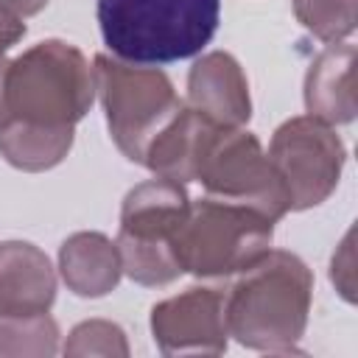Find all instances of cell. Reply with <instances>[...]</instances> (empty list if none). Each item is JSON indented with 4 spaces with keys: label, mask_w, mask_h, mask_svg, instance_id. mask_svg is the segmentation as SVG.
Wrapping results in <instances>:
<instances>
[{
    "label": "cell",
    "mask_w": 358,
    "mask_h": 358,
    "mask_svg": "<svg viewBox=\"0 0 358 358\" xmlns=\"http://www.w3.org/2000/svg\"><path fill=\"white\" fill-rule=\"evenodd\" d=\"M313 271L285 249H268L224 291L227 330L260 352H291L308 327Z\"/></svg>",
    "instance_id": "6da1fadb"
},
{
    "label": "cell",
    "mask_w": 358,
    "mask_h": 358,
    "mask_svg": "<svg viewBox=\"0 0 358 358\" xmlns=\"http://www.w3.org/2000/svg\"><path fill=\"white\" fill-rule=\"evenodd\" d=\"M103 45L131 64L199 56L218 31L221 0H98Z\"/></svg>",
    "instance_id": "7a4b0ae2"
},
{
    "label": "cell",
    "mask_w": 358,
    "mask_h": 358,
    "mask_svg": "<svg viewBox=\"0 0 358 358\" xmlns=\"http://www.w3.org/2000/svg\"><path fill=\"white\" fill-rule=\"evenodd\" d=\"M95 101L90 59L64 39H45L22 50L6 70L8 120L39 129H76Z\"/></svg>",
    "instance_id": "3957f363"
},
{
    "label": "cell",
    "mask_w": 358,
    "mask_h": 358,
    "mask_svg": "<svg viewBox=\"0 0 358 358\" xmlns=\"http://www.w3.org/2000/svg\"><path fill=\"white\" fill-rule=\"evenodd\" d=\"M274 224L266 213L243 201L218 196L190 201L173 241L179 266L196 277L238 274L271 249Z\"/></svg>",
    "instance_id": "277c9868"
},
{
    "label": "cell",
    "mask_w": 358,
    "mask_h": 358,
    "mask_svg": "<svg viewBox=\"0 0 358 358\" xmlns=\"http://www.w3.org/2000/svg\"><path fill=\"white\" fill-rule=\"evenodd\" d=\"M190 210V196L182 182L157 176L131 187L120 204L117 252L123 274L140 285H168L182 271L176 257V232Z\"/></svg>",
    "instance_id": "5b68a950"
},
{
    "label": "cell",
    "mask_w": 358,
    "mask_h": 358,
    "mask_svg": "<svg viewBox=\"0 0 358 358\" xmlns=\"http://www.w3.org/2000/svg\"><path fill=\"white\" fill-rule=\"evenodd\" d=\"M92 76L117 151L143 165L151 140L168 126L185 101L162 70L131 64L109 53L92 59Z\"/></svg>",
    "instance_id": "8992f818"
},
{
    "label": "cell",
    "mask_w": 358,
    "mask_h": 358,
    "mask_svg": "<svg viewBox=\"0 0 358 358\" xmlns=\"http://www.w3.org/2000/svg\"><path fill=\"white\" fill-rule=\"evenodd\" d=\"M207 196L232 199L257 207L271 221H280L288 210V193L268 162L260 140L243 126L213 123L204 134L196 159V176Z\"/></svg>",
    "instance_id": "52a82bcc"
},
{
    "label": "cell",
    "mask_w": 358,
    "mask_h": 358,
    "mask_svg": "<svg viewBox=\"0 0 358 358\" xmlns=\"http://www.w3.org/2000/svg\"><path fill=\"white\" fill-rule=\"evenodd\" d=\"M266 157L288 193V210L299 213L322 204L338 187L347 148L330 123L296 115L277 126Z\"/></svg>",
    "instance_id": "ba28073f"
},
{
    "label": "cell",
    "mask_w": 358,
    "mask_h": 358,
    "mask_svg": "<svg viewBox=\"0 0 358 358\" xmlns=\"http://www.w3.org/2000/svg\"><path fill=\"white\" fill-rule=\"evenodd\" d=\"M151 336L162 355H221L227 350L224 288L193 285L151 308Z\"/></svg>",
    "instance_id": "9c48e42d"
},
{
    "label": "cell",
    "mask_w": 358,
    "mask_h": 358,
    "mask_svg": "<svg viewBox=\"0 0 358 358\" xmlns=\"http://www.w3.org/2000/svg\"><path fill=\"white\" fill-rule=\"evenodd\" d=\"M187 106L218 126L249 123V81L232 53L210 50L193 62L187 73Z\"/></svg>",
    "instance_id": "30bf717a"
},
{
    "label": "cell",
    "mask_w": 358,
    "mask_h": 358,
    "mask_svg": "<svg viewBox=\"0 0 358 358\" xmlns=\"http://www.w3.org/2000/svg\"><path fill=\"white\" fill-rule=\"evenodd\" d=\"M56 302V268L28 241L0 243V316H34Z\"/></svg>",
    "instance_id": "8fae6325"
},
{
    "label": "cell",
    "mask_w": 358,
    "mask_h": 358,
    "mask_svg": "<svg viewBox=\"0 0 358 358\" xmlns=\"http://www.w3.org/2000/svg\"><path fill=\"white\" fill-rule=\"evenodd\" d=\"M355 45H327L305 73V109L308 115L336 126L355 117Z\"/></svg>",
    "instance_id": "7c38bea8"
},
{
    "label": "cell",
    "mask_w": 358,
    "mask_h": 358,
    "mask_svg": "<svg viewBox=\"0 0 358 358\" xmlns=\"http://www.w3.org/2000/svg\"><path fill=\"white\" fill-rule=\"evenodd\" d=\"M59 274L76 296H106L123 277L117 243L103 232H73L59 246Z\"/></svg>",
    "instance_id": "4fadbf2b"
},
{
    "label": "cell",
    "mask_w": 358,
    "mask_h": 358,
    "mask_svg": "<svg viewBox=\"0 0 358 358\" xmlns=\"http://www.w3.org/2000/svg\"><path fill=\"white\" fill-rule=\"evenodd\" d=\"M210 126H213V120H207L204 115H199L196 109L182 103V109L168 120V126L151 140V145L143 157V165L154 176H165L173 182H182V185L193 182L199 148H201Z\"/></svg>",
    "instance_id": "5bb4252c"
},
{
    "label": "cell",
    "mask_w": 358,
    "mask_h": 358,
    "mask_svg": "<svg viewBox=\"0 0 358 358\" xmlns=\"http://www.w3.org/2000/svg\"><path fill=\"white\" fill-rule=\"evenodd\" d=\"M76 129L53 131V129H39V126H25L6 120L0 126V157L28 173H39L48 168H56L67 151L73 148Z\"/></svg>",
    "instance_id": "9a60e30c"
},
{
    "label": "cell",
    "mask_w": 358,
    "mask_h": 358,
    "mask_svg": "<svg viewBox=\"0 0 358 358\" xmlns=\"http://www.w3.org/2000/svg\"><path fill=\"white\" fill-rule=\"evenodd\" d=\"M56 352L59 324L48 310L34 316H0V355L48 358Z\"/></svg>",
    "instance_id": "2e32d148"
},
{
    "label": "cell",
    "mask_w": 358,
    "mask_h": 358,
    "mask_svg": "<svg viewBox=\"0 0 358 358\" xmlns=\"http://www.w3.org/2000/svg\"><path fill=\"white\" fill-rule=\"evenodd\" d=\"M294 14L305 31L333 45L355 31V0H294Z\"/></svg>",
    "instance_id": "e0dca14e"
},
{
    "label": "cell",
    "mask_w": 358,
    "mask_h": 358,
    "mask_svg": "<svg viewBox=\"0 0 358 358\" xmlns=\"http://www.w3.org/2000/svg\"><path fill=\"white\" fill-rule=\"evenodd\" d=\"M64 355H129L126 333L106 319H87L76 324L62 347Z\"/></svg>",
    "instance_id": "ac0fdd59"
},
{
    "label": "cell",
    "mask_w": 358,
    "mask_h": 358,
    "mask_svg": "<svg viewBox=\"0 0 358 358\" xmlns=\"http://www.w3.org/2000/svg\"><path fill=\"white\" fill-rule=\"evenodd\" d=\"M22 36H25V22L20 17H14V14H8V11L0 8V56L11 45H17Z\"/></svg>",
    "instance_id": "d6986e66"
},
{
    "label": "cell",
    "mask_w": 358,
    "mask_h": 358,
    "mask_svg": "<svg viewBox=\"0 0 358 358\" xmlns=\"http://www.w3.org/2000/svg\"><path fill=\"white\" fill-rule=\"evenodd\" d=\"M45 6H48V0H0V8L14 14V17H20V20L39 14Z\"/></svg>",
    "instance_id": "ffe728a7"
},
{
    "label": "cell",
    "mask_w": 358,
    "mask_h": 358,
    "mask_svg": "<svg viewBox=\"0 0 358 358\" xmlns=\"http://www.w3.org/2000/svg\"><path fill=\"white\" fill-rule=\"evenodd\" d=\"M6 70H8V59L3 53L0 56V126L8 120V109H6Z\"/></svg>",
    "instance_id": "44dd1931"
}]
</instances>
